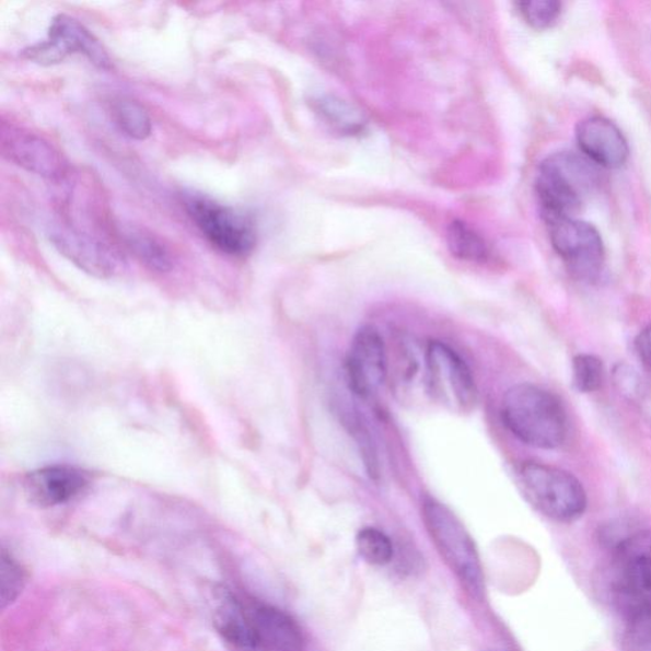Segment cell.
<instances>
[{
    "mask_svg": "<svg viewBox=\"0 0 651 651\" xmlns=\"http://www.w3.org/2000/svg\"><path fill=\"white\" fill-rule=\"evenodd\" d=\"M23 58L36 62L38 66L50 67L60 65L67 59L60 47L47 38L46 42L26 47L22 51Z\"/></svg>",
    "mask_w": 651,
    "mask_h": 651,
    "instance_id": "cell-25",
    "label": "cell"
},
{
    "mask_svg": "<svg viewBox=\"0 0 651 651\" xmlns=\"http://www.w3.org/2000/svg\"><path fill=\"white\" fill-rule=\"evenodd\" d=\"M639 359L651 371V324L648 325L635 340Z\"/></svg>",
    "mask_w": 651,
    "mask_h": 651,
    "instance_id": "cell-27",
    "label": "cell"
},
{
    "mask_svg": "<svg viewBox=\"0 0 651 651\" xmlns=\"http://www.w3.org/2000/svg\"><path fill=\"white\" fill-rule=\"evenodd\" d=\"M356 544L362 559L375 567H383L394 559V545L386 533L380 530L373 527L360 530Z\"/></svg>",
    "mask_w": 651,
    "mask_h": 651,
    "instance_id": "cell-20",
    "label": "cell"
},
{
    "mask_svg": "<svg viewBox=\"0 0 651 651\" xmlns=\"http://www.w3.org/2000/svg\"><path fill=\"white\" fill-rule=\"evenodd\" d=\"M605 382V367L598 357L579 354L572 359V384L582 394L598 391Z\"/></svg>",
    "mask_w": 651,
    "mask_h": 651,
    "instance_id": "cell-21",
    "label": "cell"
},
{
    "mask_svg": "<svg viewBox=\"0 0 651 651\" xmlns=\"http://www.w3.org/2000/svg\"><path fill=\"white\" fill-rule=\"evenodd\" d=\"M547 225L553 246L572 276L583 281L597 280L606 255L598 231L574 218L560 219Z\"/></svg>",
    "mask_w": 651,
    "mask_h": 651,
    "instance_id": "cell-11",
    "label": "cell"
},
{
    "mask_svg": "<svg viewBox=\"0 0 651 651\" xmlns=\"http://www.w3.org/2000/svg\"><path fill=\"white\" fill-rule=\"evenodd\" d=\"M214 627L230 651H303L300 625L287 612L241 590L218 594Z\"/></svg>",
    "mask_w": 651,
    "mask_h": 651,
    "instance_id": "cell-1",
    "label": "cell"
},
{
    "mask_svg": "<svg viewBox=\"0 0 651 651\" xmlns=\"http://www.w3.org/2000/svg\"><path fill=\"white\" fill-rule=\"evenodd\" d=\"M516 5L525 22L536 30L550 28L561 13V3L556 0H531Z\"/></svg>",
    "mask_w": 651,
    "mask_h": 651,
    "instance_id": "cell-23",
    "label": "cell"
},
{
    "mask_svg": "<svg viewBox=\"0 0 651 651\" xmlns=\"http://www.w3.org/2000/svg\"><path fill=\"white\" fill-rule=\"evenodd\" d=\"M500 414L518 441L533 449H559L567 439L568 418L560 399L535 384L521 383L509 388Z\"/></svg>",
    "mask_w": 651,
    "mask_h": 651,
    "instance_id": "cell-2",
    "label": "cell"
},
{
    "mask_svg": "<svg viewBox=\"0 0 651 651\" xmlns=\"http://www.w3.org/2000/svg\"><path fill=\"white\" fill-rule=\"evenodd\" d=\"M577 139L586 159L603 168L623 167L629 159V146L616 125L594 116L578 125Z\"/></svg>",
    "mask_w": 651,
    "mask_h": 651,
    "instance_id": "cell-14",
    "label": "cell"
},
{
    "mask_svg": "<svg viewBox=\"0 0 651 651\" xmlns=\"http://www.w3.org/2000/svg\"><path fill=\"white\" fill-rule=\"evenodd\" d=\"M0 152L3 159L51 182H62L68 164L59 149L37 132L3 120L0 124Z\"/></svg>",
    "mask_w": 651,
    "mask_h": 651,
    "instance_id": "cell-10",
    "label": "cell"
},
{
    "mask_svg": "<svg viewBox=\"0 0 651 651\" xmlns=\"http://www.w3.org/2000/svg\"><path fill=\"white\" fill-rule=\"evenodd\" d=\"M449 246L454 256L470 263H486L490 257L488 243L475 230L464 222L456 221L450 224Z\"/></svg>",
    "mask_w": 651,
    "mask_h": 651,
    "instance_id": "cell-17",
    "label": "cell"
},
{
    "mask_svg": "<svg viewBox=\"0 0 651 651\" xmlns=\"http://www.w3.org/2000/svg\"><path fill=\"white\" fill-rule=\"evenodd\" d=\"M351 431L356 434L360 454H363V461L368 475H370L372 478L379 477L380 464L379 458H376V452L374 450L370 433H368V430L364 426H362V423L356 421L352 422Z\"/></svg>",
    "mask_w": 651,
    "mask_h": 651,
    "instance_id": "cell-26",
    "label": "cell"
},
{
    "mask_svg": "<svg viewBox=\"0 0 651 651\" xmlns=\"http://www.w3.org/2000/svg\"><path fill=\"white\" fill-rule=\"evenodd\" d=\"M183 206L196 229L219 253L246 257L255 249L256 223L245 211L200 193L184 194Z\"/></svg>",
    "mask_w": 651,
    "mask_h": 651,
    "instance_id": "cell-6",
    "label": "cell"
},
{
    "mask_svg": "<svg viewBox=\"0 0 651 651\" xmlns=\"http://www.w3.org/2000/svg\"><path fill=\"white\" fill-rule=\"evenodd\" d=\"M489 651H498V650H489Z\"/></svg>",
    "mask_w": 651,
    "mask_h": 651,
    "instance_id": "cell-28",
    "label": "cell"
},
{
    "mask_svg": "<svg viewBox=\"0 0 651 651\" xmlns=\"http://www.w3.org/2000/svg\"><path fill=\"white\" fill-rule=\"evenodd\" d=\"M90 485L91 476L84 469L70 465H53L27 474L23 489L31 503L50 508L80 498Z\"/></svg>",
    "mask_w": 651,
    "mask_h": 651,
    "instance_id": "cell-13",
    "label": "cell"
},
{
    "mask_svg": "<svg viewBox=\"0 0 651 651\" xmlns=\"http://www.w3.org/2000/svg\"><path fill=\"white\" fill-rule=\"evenodd\" d=\"M25 584V572L12 554L5 548L2 551V603L5 608L10 603L19 597Z\"/></svg>",
    "mask_w": 651,
    "mask_h": 651,
    "instance_id": "cell-24",
    "label": "cell"
},
{
    "mask_svg": "<svg viewBox=\"0 0 651 651\" xmlns=\"http://www.w3.org/2000/svg\"><path fill=\"white\" fill-rule=\"evenodd\" d=\"M426 382L437 403L457 412L475 409L478 390L466 360L451 345L433 340L426 351Z\"/></svg>",
    "mask_w": 651,
    "mask_h": 651,
    "instance_id": "cell-7",
    "label": "cell"
},
{
    "mask_svg": "<svg viewBox=\"0 0 651 651\" xmlns=\"http://www.w3.org/2000/svg\"><path fill=\"white\" fill-rule=\"evenodd\" d=\"M611 580L624 611L651 598V530L619 540L612 554Z\"/></svg>",
    "mask_w": 651,
    "mask_h": 651,
    "instance_id": "cell-8",
    "label": "cell"
},
{
    "mask_svg": "<svg viewBox=\"0 0 651 651\" xmlns=\"http://www.w3.org/2000/svg\"><path fill=\"white\" fill-rule=\"evenodd\" d=\"M515 476L524 498L548 520L571 523L585 513L584 486L568 470L525 461L516 467Z\"/></svg>",
    "mask_w": 651,
    "mask_h": 651,
    "instance_id": "cell-5",
    "label": "cell"
},
{
    "mask_svg": "<svg viewBox=\"0 0 651 651\" xmlns=\"http://www.w3.org/2000/svg\"><path fill=\"white\" fill-rule=\"evenodd\" d=\"M422 521L439 555L470 597L481 601L485 578L473 536L449 507L434 498L422 503Z\"/></svg>",
    "mask_w": 651,
    "mask_h": 651,
    "instance_id": "cell-4",
    "label": "cell"
},
{
    "mask_svg": "<svg viewBox=\"0 0 651 651\" xmlns=\"http://www.w3.org/2000/svg\"><path fill=\"white\" fill-rule=\"evenodd\" d=\"M47 38L57 44L67 58L69 55L81 54L90 60L91 65L101 70L113 68L112 58H109L105 46L82 22L72 15L66 13L55 15Z\"/></svg>",
    "mask_w": 651,
    "mask_h": 651,
    "instance_id": "cell-15",
    "label": "cell"
},
{
    "mask_svg": "<svg viewBox=\"0 0 651 651\" xmlns=\"http://www.w3.org/2000/svg\"><path fill=\"white\" fill-rule=\"evenodd\" d=\"M125 246L147 268L156 272H168L174 268V258L164 243L151 232L129 226L123 233Z\"/></svg>",
    "mask_w": 651,
    "mask_h": 651,
    "instance_id": "cell-16",
    "label": "cell"
},
{
    "mask_svg": "<svg viewBox=\"0 0 651 651\" xmlns=\"http://www.w3.org/2000/svg\"><path fill=\"white\" fill-rule=\"evenodd\" d=\"M594 163L574 153H556L540 163L536 194L545 222L574 217L598 184Z\"/></svg>",
    "mask_w": 651,
    "mask_h": 651,
    "instance_id": "cell-3",
    "label": "cell"
},
{
    "mask_svg": "<svg viewBox=\"0 0 651 651\" xmlns=\"http://www.w3.org/2000/svg\"><path fill=\"white\" fill-rule=\"evenodd\" d=\"M345 373L358 397L368 398L379 392L388 373L386 342L379 328L365 325L358 329L345 360Z\"/></svg>",
    "mask_w": 651,
    "mask_h": 651,
    "instance_id": "cell-12",
    "label": "cell"
},
{
    "mask_svg": "<svg viewBox=\"0 0 651 651\" xmlns=\"http://www.w3.org/2000/svg\"><path fill=\"white\" fill-rule=\"evenodd\" d=\"M47 235L59 254L92 277L108 279L123 269L120 251L96 233L60 221L50 226Z\"/></svg>",
    "mask_w": 651,
    "mask_h": 651,
    "instance_id": "cell-9",
    "label": "cell"
},
{
    "mask_svg": "<svg viewBox=\"0 0 651 651\" xmlns=\"http://www.w3.org/2000/svg\"><path fill=\"white\" fill-rule=\"evenodd\" d=\"M319 112L329 124L345 132H359L363 130V120L360 115L340 100L326 98L318 102Z\"/></svg>",
    "mask_w": 651,
    "mask_h": 651,
    "instance_id": "cell-22",
    "label": "cell"
},
{
    "mask_svg": "<svg viewBox=\"0 0 651 651\" xmlns=\"http://www.w3.org/2000/svg\"><path fill=\"white\" fill-rule=\"evenodd\" d=\"M113 117L117 128L135 140H146L152 135V119L146 107L131 98L114 101Z\"/></svg>",
    "mask_w": 651,
    "mask_h": 651,
    "instance_id": "cell-18",
    "label": "cell"
},
{
    "mask_svg": "<svg viewBox=\"0 0 651 651\" xmlns=\"http://www.w3.org/2000/svg\"><path fill=\"white\" fill-rule=\"evenodd\" d=\"M627 651H651V598L625 611Z\"/></svg>",
    "mask_w": 651,
    "mask_h": 651,
    "instance_id": "cell-19",
    "label": "cell"
}]
</instances>
